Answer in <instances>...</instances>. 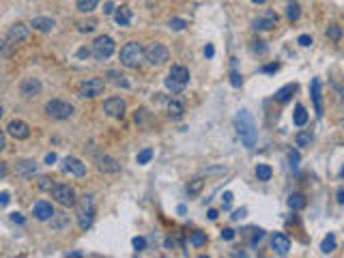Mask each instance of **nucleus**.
<instances>
[{"label": "nucleus", "mask_w": 344, "mask_h": 258, "mask_svg": "<svg viewBox=\"0 0 344 258\" xmlns=\"http://www.w3.org/2000/svg\"><path fill=\"white\" fill-rule=\"evenodd\" d=\"M69 256H71V258H80V256H82V252H71Z\"/></svg>", "instance_id": "052dcab7"}, {"label": "nucleus", "mask_w": 344, "mask_h": 258, "mask_svg": "<svg viewBox=\"0 0 344 258\" xmlns=\"http://www.w3.org/2000/svg\"><path fill=\"white\" fill-rule=\"evenodd\" d=\"M4 147H7V142H4V133H2V129H0V150H2Z\"/></svg>", "instance_id": "6e6d98bb"}, {"label": "nucleus", "mask_w": 344, "mask_h": 258, "mask_svg": "<svg viewBox=\"0 0 344 258\" xmlns=\"http://www.w3.org/2000/svg\"><path fill=\"white\" fill-rule=\"evenodd\" d=\"M312 101H314V110L316 114L322 116V97H321V80L312 82Z\"/></svg>", "instance_id": "6ab92c4d"}, {"label": "nucleus", "mask_w": 344, "mask_h": 258, "mask_svg": "<svg viewBox=\"0 0 344 258\" xmlns=\"http://www.w3.org/2000/svg\"><path fill=\"white\" fill-rule=\"evenodd\" d=\"M54 161H56V155H54V153H47V155H45V164H47V166H52Z\"/></svg>", "instance_id": "603ef678"}, {"label": "nucleus", "mask_w": 344, "mask_h": 258, "mask_svg": "<svg viewBox=\"0 0 344 258\" xmlns=\"http://www.w3.org/2000/svg\"><path fill=\"white\" fill-rule=\"evenodd\" d=\"M327 37L333 41V43H338L342 39V28H340V24H331L329 28H327Z\"/></svg>", "instance_id": "2f4dec72"}, {"label": "nucleus", "mask_w": 344, "mask_h": 258, "mask_svg": "<svg viewBox=\"0 0 344 258\" xmlns=\"http://www.w3.org/2000/svg\"><path fill=\"white\" fill-rule=\"evenodd\" d=\"M230 204H233V194L226 192L224 194V209H230Z\"/></svg>", "instance_id": "a18cd8bd"}, {"label": "nucleus", "mask_w": 344, "mask_h": 258, "mask_svg": "<svg viewBox=\"0 0 344 258\" xmlns=\"http://www.w3.org/2000/svg\"><path fill=\"white\" fill-rule=\"evenodd\" d=\"M95 22L90 20V22H80L78 24V28H80V32H90V30H95Z\"/></svg>", "instance_id": "4c0bfd02"}, {"label": "nucleus", "mask_w": 344, "mask_h": 258, "mask_svg": "<svg viewBox=\"0 0 344 258\" xmlns=\"http://www.w3.org/2000/svg\"><path fill=\"white\" fill-rule=\"evenodd\" d=\"M114 20H116V24H118V26H129V24H131V20H133L131 9H129V7H121V9H116Z\"/></svg>", "instance_id": "aec40b11"}, {"label": "nucleus", "mask_w": 344, "mask_h": 258, "mask_svg": "<svg viewBox=\"0 0 344 258\" xmlns=\"http://www.w3.org/2000/svg\"><path fill=\"white\" fill-rule=\"evenodd\" d=\"M50 194H52L54 200L58 204H63V207H73L75 200H78V198H75V190L71 185H67V183H52Z\"/></svg>", "instance_id": "423d86ee"}, {"label": "nucleus", "mask_w": 344, "mask_h": 258, "mask_svg": "<svg viewBox=\"0 0 344 258\" xmlns=\"http://www.w3.org/2000/svg\"><path fill=\"white\" fill-rule=\"evenodd\" d=\"M299 45H303V47L312 45V37H310V35H301V37H299Z\"/></svg>", "instance_id": "c03bdc74"}, {"label": "nucleus", "mask_w": 344, "mask_h": 258, "mask_svg": "<svg viewBox=\"0 0 344 258\" xmlns=\"http://www.w3.org/2000/svg\"><path fill=\"white\" fill-rule=\"evenodd\" d=\"M295 142H297V147H308L312 142V133L310 131H299L297 138H295Z\"/></svg>", "instance_id": "f704fd0d"}, {"label": "nucleus", "mask_w": 344, "mask_h": 258, "mask_svg": "<svg viewBox=\"0 0 344 258\" xmlns=\"http://www.w3.org/2000/svg\"><path fill=\"white\" fill-rule=\"evenodd\" d=\"M142 58H144V50H142V45H140L138 41H129L127 45L121 47V63L125 64L127 69L140 67Z\"/></svg>", "instance_id": "39448f33"}, {"label": "nucleus", "mask_w": 344, "mask_h": 258, "mask_svg": "<svg viewBox=\"0 0 344 258\" xmlns=\"http://www.w3.org/2000/svg\"><path fill=\"white\" fill-rule=\"evenodd\" d=\"M88 54H90V52L86 50V47H82V50H78V56H80V58H86V56H88Z\"/></svg>", "instance_id": "5fc2aeb1"}, {"label": "nucleus", "mask_w": 344, "mask_h": 258, "mask_svg": "<svg viewBox=\"0 0 344 258\" xmlns=\"http://www.w3.org/2000/svg\"><path fill=\"white\" fill-rule=\"evenodd\" d=\"M108 75H110V78H112V82H114V84H121V86H129V82L125 80V75H121V73H116V71H110Z\"/></svg>", "instance_id": "c9c22d12"}, {"label": "nucleus", "mask_w": 344, "mask_h": 258, "mask_svg": "<svg viewBox=\"0 0 344 258\" xmlns=\"http://www.w3.org/2000/svg\"><path fill=\"white\" fill-rule=\"evenodd\" d=\"M30 26L35 30H41V32H50L52 28H54V20L52 18H32V22H30Z\"/></svg>", "instance_id": "412c9836"}, {"label": "nucleus", "mask_w": 344, "mask_h": 258, "mask_svg": "<svg viewBox=\"0 0 344 258\" xmlns=\"http://www.w3.org/2000/svg\"><path fill=\"white\" fill-rule=\"evenodd\" d=\"M63 170L69 172V174H73V176H84L86 174V164H82V161L75 159V157H67L63 161Z\"/></svg>", "instance_id": "dca6fc26"}, {"label": "nucleus", "mask_w": 344, "mask_h": 258, "mask_svg": "<svg viewBox=\"0 0 344 258\" xmlns=\"http://www.w3.org/2000/svg\"><path fill=\"white\" fill-rule=\"evenodd\" d=\"M97 4H99V0H78L75 7H78L80 13H90V11L97 9Z\"/></svg>", "instance_id": "c85d7f7f"}, {"label": "nucleus", "mask_w": 344, "mask_h": 258, "mask_svg": "<svg viewBox=\"0 0 344 258\" xmlns=\"http://www.w3.org/2000/svg\"><path fill=\"white\" fill-rule=\"evenodd\" d=\"M293 121H295V125H297V127H303L305 123H308V110H305L303 106H297V108H295V112H293Z\"/></svg>", "instance_id": "5701e85b"}, {"label": "nucleus", "mask_w": 344, "mask_h": 258, "mask_svg": "<svg viewBox=\"0 0 344 258\" xmlns=\"http://www.w3.org/2000/svg\"><path fill=\"white\" fill-rule=\"evenodd\" d=\"M112 54H114V41H112V37L101 35L93 41V56L97 58V61H106V58H110Z\"/></svg>", "instance_id": "9d476101"}, {"label": "nucleus", "mask_w": 344, "mask_h": 258, "mask_svg": "<svg viewBox=\"0 0 344 258\" xmlns=\"http://www.w3.org/2000/svg\"><path fill=\"white\" fill-rule=\"evenodd\" d=\"M235 123H236V129H239V136L243 140V144L247 149H254L256 140H258V129L254 125V121H252V116L247 114L245 110H241L239 114H236Z\"/></svg>", "instance_id": "f03ea898"}, {"label": "nucleus", "mask_w": 344, "mask_h": 258, "mask_svg": "<svg viewBox=\"0 0 344 258\" xmlns=\"http://www.w3.org/2000/svg\"><path fill=\"white\" fill-rule=\"evenodd\" d=\"M97 168H99L101 172H110V174H116L118 170H121V166H118V161L114 157H108V155H104V157H99V161H97Z\"/></svg>", "instance_id": "a211bd4d"}, {"label": "nucleus", "mask_w": 344, "mask_h": 258, "mask_svg": "<svg viewBox=\"0 0 344 258\" xmlns=\"http://www.w3.org/2000/svg\"><path fill=\"white\" fill-rule=\"evenodd\" d=\"M230 82H233V86H236V88H239V86H241V75L236 73L235 69H233V73H230Z\"/></svg>", "instance_id": "37998d69"}, {"label": "nucleus", "mask_w": 344, "mask_h": 258, "mask_svg": "<svg viewBox=\"0 0 344 258\" xmlns=\"http://www.w3.org/2000/svg\"><path fill=\"white\" fill-rule=\"evenodd\" d=\"M153 159V149H142L138 153V157H136V161L140 166H144V164H149V161Z\"/></svg>", "instance_id": "72a5a7b5"}, {"label": "nucleus", "mask_w": 344, "mask_h": 258, "mask_svg": "<svg viewBox=\"0 0 344 258\" xmlns=\"http://www.w3.org/2000/svg\"><path fill=\"white\" fill-rule=\"evenodd\" d=\"M209 219H217V211H215V209L209 211Z\"/></svg>", "instance_id": "13d9d810"}, {"label": "nucleus", "mask_w": 344, "mask_h": 258, "mask_svg": "<svg viewBox=\"0 0 344 258\" xmlns=\"http://www.w3.org/2000/svg\"><path fill=\"white\" fill-rule=\"evenodd\" d=\"M202 187H204L202 179H192L190 183H187V194H190V196H198V194L202 192Z\"/></svg>", "instance_id": "c756f323"}, {"label": "nucleus", "mask_w": 344, "mask_h": 258, "mask_svg": "<svg viewBox=\"0 0 344 258\" xmlns=\"http://www.w3.org/2000/svg\"><path fill=\"white\" fill-rule=\"evenodd\" d=\"M133 247H136V252H142L144 247H147V241H144L142 236H136V239H133Z\"/></svg>", "instance_id": "a19ab883"}, {"label": "nucleus", "mask_w": 344, "mask_h": 258, "mask_svg": "<svg viewBox=\"0 0 344 258\" xmlns=\"http://www.w3.org/2000/svg\"><path fill=\"white\" fill-rule=\"evenodd\" d=\"M185 26H187V22L181 20V18H172V20H170V28H172V30H183Z\"/></svg>", "instance_id": "e433bc0d"}, {"label": "nucleus", "mask_w": 344, "mask_h": 258, "mask_svg": "<svg viewBox=\"0 0 344 258\" xmlns=\"http://www.w3.org/2000/svg\"><path fill=\"white\" fill-rule=\"evenodd\" d=\"M37 185H39V190H47V192H50V187H52V179H50V176H41V179L37 181Z\"/></svg>", "instance_id": "ea45409f"}, {"label": "nucleus", "mask_w": 344, "mask_h": 258, "mask_svg": "<svg viewBox=\"0 0 344 258\" xmlns=\"http://www.w3.org/2000/svg\"><path fill=\"white\" fill-rule=\"evenodd\" d=\"M286 15H288V20H290V22H297V20H299V15H301L299 2L290 0V2H288V11H286Z\"/></svg>", "instance_id": "7c9ffc66"}, {"label": "nucleus", "mask_w": 344, "mask_h": 258, "mask_svg": "<svg viewBox=\"0 0 344 258\" xmlns=\"http://www.w3.org/2000/svg\"><path fill=\"white\" fill-rule=\"evenodd\" d=\"M20 88H22V95L30 99V97H37L41 93V82L37 78H26L24 82H22Z\"/></svg>", "instance_id": "f3484780"}, {"label": "nucleus", "mask_w": 344, "mask_h": 258, "mask_svg": "<svg viewBox=\"0 0 344 258\" xmlns=\"http://www.w3.org/2000/svg\"><path fill=\"white\" fill-rule=\"evenodd\" d=\"M252 2H254V4H262V2H265V0H252Z\"/></svg>", "instance_id": "680f3d73"}, {"label": "nucleus", "mask_w": 344, "mask_h": 258, "mask_svg": "<svg viewBox=\"0 0 344 258\" xmlns=\"http://www.w3.org/2000/svg\"><path fill=\"white\" fill-rule=\"evenodd\" d=\"M32 215H35L39 222H47V219L54 217V207L45 200H39V202H35V207H32Z\"/></svg>", "instance_id": "4468645a"}, {"label": "nucleus", "mask_w": 344, "mask_h": 258, "mask_svg": "<svg viewBox=\"0 0 344 258\" xmlns=\"http://www.w3.org/2000/svg\"><path fill=\"white\" fill-rule=\"evenodd\" d=\"M11 222H15V224H24V217H22V213H11Z\"/></svg>", "instance_id": "49530a36"}, {"label": "nucleus", "mask_w": 344, "mask_h": 258, "mask_svg": "<svg viewBox=\"0 0 344 258\" xmlns=\"http://www.w3.org/2000/svg\"><path fill=\"white\" fill-rule=\"evenodd\" d=\"M271 250L280 256H286L288 250H290V239L284 233H276L271 236Z\"/></svg>", "instance_id": "ddd939ff"}, {"label": "nucleus", "mask_w": 344, "mask_h": 258, "mask_svg": "<svg viewBox=\"0 0 344 258\" xmlns=\"http://www.w3.org/2000/svg\"><path fill=\"white\" fill-rule=\"evenodd\" d=\"M338 202H340V204L344 202V192H342V190H340V192H338Z\"/></svg>", "instance_id": "bf43d9fd"}, {"label": "nucleus", "mask_w": 344, "mask_h": 258, "mask_svg": "<svg viewBox=\"0 0 344 258\" xmlns=\"http://www.w3.org/2000/svg\"><path fill=\"white\" fill-rule=\"evenodd\" d=\"M7 131H9V136H13L15 140H26L30 136V127L26 125L24 121H11Z\"/></svg>", "instance_id": "2eb2a0df"}, {"label": "nucleus", "mask_w": 344, "mask_h": 258, "mask_svg": "<svg viewBox=\"0 0 344 258\" xmlns=\"http://www.w3.org/2000/svg\"><path fill=\"white\" fill-rule=\"evenodd\" d=\"M183 112H185V104L181 99H172L168 104V116L170 118H181Z\"/></svg>", "instance_id": "4be33fe9"}, {"label": "nucleus", "mask_w": 344, "mask_h": 258, "mask_svg": "<svg viewBox=\"0 0 344 258\" xmlns=\"http://www.w3.org/2000/svg\"><path fill=\"white\" fill-rule=\"evenodd\" d=\"M35 172H37L35 161L26 159V161H22V164H18V174H22V176H30V174H35Z\"/></svg>", "instance_id": "b1692460"}, {"label": "nucleus", "mask_w": 344, "mask_h": 258, "mask_svg": "<svg viewBox=\"0 0 344 258\" xmlns=\"http://www.w3.org/2000/svg\"><path fill=\"white\" fill-rule=\"evenodd\" d=\"M256 176H258V181H271V176H273L271 166L258 164V166H256Z\"/></svg>", "instance_id": "bb28decb"}, {"label": "nucleus", "mask_w": 344, "mask_h": 258, "mask_svg": "<svg viewBox=\"0 0 344 258\" xmlns=\"http://www.w3.org/2000/svg\"><path fill=\"white\" fill-rule=\"evenodd\" d=\"M144 58H147L153 67H161L166 61H170V52L164 43H150L147 50H144Z\"/></svg>", "instance_id": "6e6552de"}, {"label": "nucleus", "mask_w": 344, "mask_h": 258, "mask_svg": "<svg viewBox=\"0 0 344 258\" xmlns=\"http://www.w3.org/2000/svg\"><path fill=\"white\" fill-rule=\"evenodd\" d=\"M222 239L224 241H233L235 239V230L233 228H224L222 230Z\"/></svg>", "instance_id": "79ce46f5"}, {"label": "nucleus", "mask_w": 344, "mask_h": 258, "mask_svg": "<svg viewBox=\"0 0 344 258\" xmlns=\"http://www.w3.org/2000/svg\"><path fill=\"white\" fill-rule=\"evenodd\" d=\"M104 112L112 118H123V114H125V101L121 97H110V99L104 101Z\"/></svg>", "instance_id": "f8f14e48"}, {"label": "nucleus", "mask_w": 344, "mask_h": 258, "mask_svg": "<svg viewBox=\"0 0 344 258\" xmlns=\"http://www.w3.org/2000/svg\"><path fill=\"white\" fill-rule=\"evenodd\" d=\"M75 204H78V226L82 230H88L95 219V198L90 194H84L80 202L75 200Z\"/></svg>", "instance_id": "7ed1b4c3"}, {"label": "nucleus", "mask_w": 344, "mask_h": 258, "mask_svg": "<svg viewBox=\"0 0 344 258\" xmlns=\"http://www.w3.org/2000/svg\"><path fill=\"white\" fill-rule=\"evenodd\" d=\"M0 204H2V207H4V204H9V194L7 192L0 194Z\"/></svg>", "instance_id": "864d4df0"}, {"label": "nucleus", "mask_w": 344, "mask_h": 258, "mask_svg": "<svg viewBox=\"0 0 344 258\" xmlns=\"http://www.w3.org/2000/svg\"><path fill=\"white\" fill-rule=\"evenodd\" d=\"M297 90V84H286V86H282V88L276 93V99L278 101H288L290 99V95Z\"/></svg>", "instance_id": "393cba45"}, {"label": "nucleus", "mask_w": 344, "mask_h": 258, "mask_svg": "<svg viewBox=\"0 0 344 258\" xmlns=\"http://www.w3.org/2000/svg\"><path fill=\"white\" fill-rule=\"evenodd\" d=\"M278 69H280L278 63H276V64H267V67H265V73H276Z\"/></svg>", "instance_id": "8fccbe9b"}, {"label": "nucleus", "mask_w": 344, "mask_h": 258, "mask_svg": "<svg viewBox=\"0 0 344 258\" xmlns=\"http://www.w3.org/2000/svg\"><path fill=\"white\" fill-rule=\"evenodd\" d=\"M333 250H336V235L329 233V235L325 236V239H322V243H321V252H322V254H331Z\"/></svg>", "instance_id": "a878e982"}, {"label": "nucleus", "mask_w": 344, "mask_h": 258, "mask_svg": "<svg viewBox=\"0 0 344 258\" xmlns=\"http://www.w3.org/2000/svg\"><path fill=\"white\" fill-rule=\"evenodd\" d=\"M0 116H2V108H0Z\"/></svg>", "instance_id": "e2e57ef3"}, {"label": "nucleus", "mask_w": 344, "mask_h": 258, "mask_svg": "<svg viewBox=\"0 0 344 258\" xmlns=\"http://www.w3.org/2000/svg\"><path fill=\"white\" fill-rule=\"evenodd\" d=\"M166 88L172 93H181L187 84H190V69L183 67V64H172L168 78H166Z\"/></svg>", "instance_id": "20e7f679"}, {"label": "nucleus", "mask_w": 344, "mask_h": 258, "mask_svg": "<svg viewBox=\"0 0 344 258\" xmlns=\"http://www.w3.org/2000/svg\"><path fill=\"white\" fill-rule=\"evenodd\" d=\"M104 88H106V82L101 78H88L80 84L78 95L82 97V99H95V97L104 95Z\"/></svg>", "instance_id": "1a4fd4ad"}, {"label": "nucleus", "mask_w": 344, "mask_h": 258, "mask_svg": "<svg viewBox=\"0 0 344 258\" xmlns=\"http://www.w3.org/2000/svg\"><path fill=\"white\" fill-rule=\"evenodd\" d=\"M288 161H290V168L297 170V166H299V153H297V150H290V153H288Z\"/></svg>", "instance_id": "58836bf2"}, {"label": "nucleus", "mask_w": 344, "mask_h": 258, "mask_svg": "<svg viewBox=\"0 0 344 258\" xmlns=\"http://www.w3.org/2000/svg\"><path fill=\"white\" fill-rule=\"evenodd\" d=\"M241 217H245V209H236L233 213V219H241Z\"/></svg>", "instance_id": "3c124183"}, {"label": "nucleus", "mask_w": 344, "mask_h": 258, "mask_svg": "<svg viewBox=\"0 0 344 258\" xmlns=\"http://www.w3.org/2000/svg\"><path fill=\"white\" fill-rule=\"evenodd\" d=\"M190 241H192V245H194V247H202L204 243H207V235L200 233V230H196V233H192Z\"/></svg>", "instance_id": "473e14b6"}, {"label": "nucleus", "mask_w": 344, "mask_h": 258, "mask_svg": "<svg viewBox=\"0 0 344 258\" xmlns=\"http://www.w3.org/2000/svg\"><path fill=\"white\" fill-rule=\"evenodd\" d=\"M104 13H106V15H112V13H114V2H106Z\"/></svg>", "instance_id": "de8ad7c7"}, {"label": "nucleus", "mask_w": 344, "mask_h": 258, "mask_svg": "<svg viewBox=\"0 0 344 258\" xmlns=\"http://www.w3.org/2000/svg\"><path fill=\"white\" fill-rule=\"evenodd\" d=\"M213 54H215V50H213L211 43H209V45L204 47V56H207V58H213Z\"/></svg>", "instance_id": "09e8293b"}, {"label": "nucleus", "mask_w": 344, "mask_h": 258, "mask_svg": "<svg viewBox=\"0 0 344 258\" xmlns=\"http://www.w3.org/2000/svg\"><path fill=\"white\" fill-rule=\"evenodd\" d=\"M7 174V166H4V161H0V176Z\"/></svg>", "instance_id": "4d7b16f0"}, {"label": "nucleus", "mask_w": 344, "mask_h": 258, "mask_svg": "<svg viewBox=\"0 0 344 258\" xmlns=\"http://www.w3.org/2000/svg\"><path fill=\"white\" fill-rule=\"evenodd\" d=\"M26 37H28V26L22 24V22L13 24L9 28L7 37L0 41V54H2V56H11V54L15 52V47H18L22 41H26Z\"/></svg>", "instance_id": "f257e3e1"}, {"label": "nucleus", "mask_w": 344, "mask_h": 258, "mask_svg": "<svg viewBox=\"0 0 344 258\" xmlns=\"http://www.w3.org/2000/svg\"><path fill=\"white\" fill-rule=\"evenodd\" d=\"M288 207H290V209H295V211L303 209V207H305V196H303V194H290V198H288Z\"/></svg>", "instance_id": "cd10ccee"}, {"label": "nucleus", "mask_w": 344, "mask_h": 258, "mask_svg": "<svg viewBox=\"0 0 344 258\" xmlns=\"http://www.w3.org/2000/svg\"><path fill=\"white\" fill-rule=\"evenodd\" d=\"M45 112L50 118H56V121H64L73 114V106L69 101H63V99H52L45 104Z\"/></svg>", "instance_id": "0eeeda50"}, {"label": "nucleus", "mask_w": 344, "mask_h": 258, "mask_svg": "<svg viewBox=\"0 0 344 258\" xmlns=\"http://www.w3.org/2000/svg\"><path fill=\"white\" fill-rule=\"evenodd\" d=\"M278 20H280V18H278L276 11L267 9V11H262V13L256 18L254 28H256V30H271V28H276V26H278Z\"/></svg>", "instance_id": "9b49d317"}]
</instances>
